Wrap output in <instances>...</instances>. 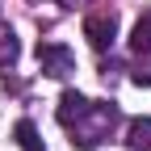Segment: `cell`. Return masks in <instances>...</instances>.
Instances as JSON below:
<instances>
[{
	"instance_id": "obj_1",
	"label": "cell",
	"mask_w": 151,
	"mask_h": 151,
	"mask_svg": "<svg viewBox=\"0 0 151 151\" xmlns=\"http://www.w3.org/2000/svg\"><path fill=\"white\" fill-rule=\"evenodd\" d=\"M118 118H122V113H118V105H113V101H92L88 113L71 126V134H76L71 143H76V147H84V151H92V147H97L113 126H118Z\"/></svg>"
},
{
	"instance_id": "obj_2",
	"label": "cell",
	"mask_w": 151,
	"mask_h": 151,
	"mask_svg": "<svg viewBox=\"0 0 151 151\" xmlns=\"http://www.w3.org/2000/svg\"><path fill=\"white\" fill-rule=\"evenodd\" d=\"M38 67H42L46 76H55V80H67V76L76 71V55L63 42H38Z\"/></svg>"
},
{
	"instance_id": "obj_3",
	"label": "cell",
	"mask_w": 151,
	"mask_h": 151,
	"mask_svg": "<svg viewBox=\"0 0 151 151\" xmlns=\"http://www.w3.org/2000/svg\"><path fill=\"white\" fill-rule=\"evenodd\" d=\"M84 38H88L97 50H109L113 38H118V13H109V9H105V13H88V17H84Z\"/></svg>"
},
{
	"instance_id": "obj_4",
	"label": "cell",
	"mask_w": 151,
	"mask_h": 151,
	"mask_svg": "<svg viewBox=\"0 0 151 151\" xmlns=\"http://www.w3.org/2000/svg\"><path fill=\"white\" fill-rule=\"evenodd\" d=\"M88 105H92V101L84 97V92L67 88L63 97H59V109H55V118H59V126H67V130H71V126H76V122H80L84 113H88Z\"/></svg>"
},
{
	"instance_id": "obj_5",
	"label": "cell",
	"mask_w": 151,
	"mask_h": 151,
	"mask_svg": "<svg viewBox=\"0 0 151 151\" xmlns=\"http://www.w3.org/2000/svg\"><path fill=\"white\" fill-rule=\"evenodd\" d=\"M13 134H17V143H21V151H46V143H42V134H38V126L29 122V118H21L13 126Z\"/></svg>"
},
{
	"instance_id": "obj_6",
	"label": "cell",
	"mask_w": 151,
	"mask_h": 151,
	"mask_svg": "<svg viewBox=\"0 0 151 151\" xmlns=\"http://www.w3.org/2000/svg\"><path fill=\"white\" fill-rule=\"evenodd\" d=\"M126 143L134 151H151V118H134L126 126Z\"/></svg>"
},
{
	"instance_id": "obj_7",
	"label": "cell",
	"mask_w": 151,
	"mask_h": 151,
	"mask_svg": "<svg viewBox=\"0 0 151 151\" xmlns=\"http://www.w3.org/2000/svg\"><path fill=\"white\" fill-rule=\"evenodd\" d=\"M130 50L134 55H151V9L134 21V34H130Z\"/></svg>"
},
{
	"instance_id": "obj_8",
	"label": "cell",
	"mask_w": 151,
	"mask_h": 151,
	"mask_svg": "<svg viewBox=\"0 0 151 151\" xmlns=\"http://www.w3.org/2000/svg\"><path fill=\"white\" fill-rule=\"evenodd\" d=\"M17 55H21V42H17L13 29H0V67H13Z\"/></svg>"
},
{
	"instance_id": "obj_9",
	"label": "cell",
	"mask_w": 151,
	"mask_h": 151,
	"mask_svg": "<svg viewBox=\"0 0 151 151\" xmlns=\"http://www.w3.org/2000/svg\"><path fill=\"white\" fill-rule=\"evenodd\" d=\"M130 80H134L139 88H151V55H139L134 71H130Z\"/></svg>"
},
{
	"instance_id": "obj_10",
	"label": "cell",
	"mask_w": 151,
	"mask_h": 151,
	"mask_svg": "<svg viewBox=\"0 0 151 151\" xmlns=\"http://www.w3.org/2000/svg\"><path fill=\"white\" fill-rule=\"evenodd\" d=\"M59 4H76V0H59Z\"/></svg>"
}]
</instances>
